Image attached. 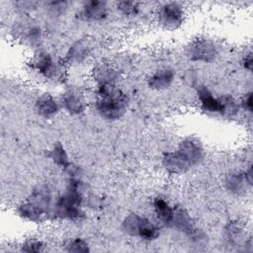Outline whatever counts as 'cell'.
Segmentation results:
<instances>
[{"mask_svg": "<svg viewBox=\"0 0 253 253\" xmlns=\"http://www.w3.org/2000/svg\"><path fill=\"white\" fill-rule=\"evenodd\" d=\"M239 102V107L240 111H243L246 114L251 115L252 114V109H253V104H252V92L248 91L243 96L241 97Z\"/></svg>", "mask_w": 253, "mask_h": 253, "instance_id": "cb8c5ba5", "label": "cell"}, {"mask_svg": "<svg viewBox=\"0 0 253 253\" xmlns=\"http://www.w3.org/2000/svg\"><path fill=\"white\" fill-rule=\"evenodd\" d=\"M176 71L171 66H161L151 72L147 79V86L154 91L169 89L175 82Z\"/></svg>", "mask_w": 253, "mask_h": 253, "instance_id": "4fadbf2b", "label": "cell"}, {"mask_svg": "<svg viewBox=\"0 0 253 253\" xmlns=\"http://www.w3.org/2000/svg\"><path fill=\"white\" fill-rule=\"evenodd\" d=\"M116 9L126 18H135L141 12V5L134 1H120L116 4Z\"/></svg>", "mask_w": 253, "mask_h": 253, "instance_id": "7402d4cb", "label": "cell"}, {"mask_svg": "<svg viewBox=\"0 0 253 253\" xmlns=\"http://www.w3.org/2000/svg\"><path fill=\"white\" fill-rule=\"evenodd\" d=\"M252 185V167L230 172L225 178V187L233 195L243 196Z\"/></svg>", "mask_w": 253, "mask_h": 253, "instance_id": "8fae6325", "label": "cell"}, {"mask_svg": "<svg viewBox=\"0 0 253 253\" xmlns=\"http://www.w3.org/2000/svg\"><path fill=\"white\" fill-rule=\"evenodd\" d=\"M53 202L47 190H36L27 200L18 205L16 212L23 220L40 223L51 218Z\"/></svg>", "mask_w": 253, "mask_h": 253, "instance_id": "3957f363", "label": "cell"}, {"mask_svg": "<svg viewBox=\"0 0 253 253\" xmlns=\"http://www.w3.org/2000/svg\"><path fill=\"white\" fill-rule=\"evenodd\" d=\"M36 113L43 119H53L62 110L59 98L49 93L41 94L34 104Z\"/></svg>", "mask_w": 253, "mask_h": 253, "instance_id": "5bb4252c", "label": "cell"}, {"mask_svg": "<svg viewBox=\"0 0 253 253\" xmlns=\"http://www.w3.org/2000/svg\"><path fill=\"white\" fill-rule=\"evenodd\" d=\"M89 54V43L84 40H80L75 42L72 45H70L63 60L66 63V65H79L88 58Z\"/></svg>", "mask_w": 253, "mask_h": 253, "instance_id": "ac0fdd59", "label": "cell"}, {"mask_svg": "<svg viewBox=\"0 0 253 253\" xmlns=\"http://www.w3.org/2000/svg\"><path fill=\"white\" fill-rule=\"evenodd\" d=\"M218 55L216 44L206 38H199L190 42L187 46V57L194 62L209 63L213 61Z\"/></svg>", "mask_w": 253, "mask_h": 253, "instance_id": "ba28073f", "label": "cell"}, {"mask_svg": "<svg viewBox=\"0 0 253 253\" xmlns=\"http://www.w3.org/2000/svg\"><path fill=\"white\" fill-rule=\"evenodd\" d=\"M92 79L95 85L101 84H118L120 72L111 63L98 62L91 71Z\"/></svg>", "mask_w": 253, "mask_h": 253, "instance_id": "e0dca14e", "label": "cell"}, {"mask_svg": "<svg viewBox=\"0 0 253 253\" xmlns=\"http://www.w3.org/2000/svg\"><path fill=\"white\" fill-rule=\"evenodd\" d=\"M156 19L162 29L174 32L184 25L186 11L179 2H165L157 8Z\"/></svg>", "mask_w": 253, "mask_h": 253, "instance_id": "8992f818", "label": "cell"}, {"mask_svg": "<svg viewBox=\"0 0 253 253\" xmlns=\"http://www.w3.org/2000/svg\"><path fill=\"white\" fill-rule=\"evenodd\" d=\"M176 150L192 168L199 165L205 157V148L202 142L198 138L192 136L180 140Z\"/></svg>", "mask_w": 253, "mask_h": 253, "instance_id": "30bf717a", "label": "cell"}, {"mask_svg": "<svg viewBox=\"0 0 253 253\" xmlns=\"http://www.w3.org/2000/svg\"><path fill=\"white\" fill-rule=\"evenodd\" d=\"M59 101L61 109L72 116L82 115L88 107L85 95L75 87L66 88L62 92Z\"/></svg>", "mask_w": 253, "mask_h": 253, "instance_id": "9c48e42d", "label": "cell"}, {"mask_svg": "<svg viewBox=\"0 0 253 253\" xmlns=\"http://www.w3.org/2000/svg\"><path fill=\"white\" fill-rule=\"evenodd\" d=\"M47 250V244L41 238L38 237H28L26 238L19 247V251L21 252H29V253H38L44 252Z\"/></svg>", "mask_w": 253, "mask_h": 253, "instance_id": "44dd1931", "label": "cell"}, {"mask_svg": "<svg viewBox=\"0 0 253 253\" xmlns=\"http://www.w3.org/2000/svg\"><path fill=\"white\" fill-rule=\"evenodd\" d=\"M110 13L107 2L99 0H90L82 4L78 16L80 20L87 23H101L105 21Z\"/></svg>", "mask_w": 253, "mask_h": 253, "instance_id": "7c38bea8", "label": "cell"}, {"mask_svg": "<svg viewBox=\"0 0 253 253\" xmlns=\"http://www.w3.org/2000/svg\"><path fill=\"white\" fill-rule=\"evenodd\" d=\"M63 250L66 252L85 253L90 251V245L86 239L77 236L66 240L63 246Z\"/></svg>", "mask_w": 253, "mask_h": 253, "instance_id": "603a6c76", "label": "cell"}, {"mask_svg": "<svg viewBox=\"0 0 253 253\" xmlns=\"http://www.w3.org/2000/svg\"><path fill=\"white\" fill-rule=\"evenodd\" d=\"M15 29V35L18 36L19 40H21L24 43L29 44L30 46L39 45L42 40V30L37 25L19 23Z\"/></svg>", "mask_w": 253, "mask_h": 253, "instance_id": "d6986e66", "label": "cell"}, {"mask_svg": "<svg viewBox=\"0 0 253 253\" xmlns=\"http://www.w3.org/2000/svg\"><path fill=\"white\" fill-rule=\"evenodd\" d=\"M252 62H253V60H252V52L249 51L248 53H246L243 56V58L241 60V63H242V66H243L244 69H246L247 71L251 72V70H252Z\"/></svg>", "mask_w": 253, "mask_h": 253, "instance_id": "d4e9b609", "label": "cell"}, {"mask_svg": "<svg viewBox=\"0 0 253 253\" xmlns=\"http://www.w3.org/2000/svg\"><path fill=\"white\" fill-rule=\"evenodd\" d=\"M129 98L119 84L95 85L93 108L106 121L122 119L128 109Z\"/></svg>", "mask_w": 253, "mask_h": 253, "instance_id": "6da1fadb", "label": "cell"}, {"mask_svg": "<svg viewBox=\"0 0 253 253\" xmlns=\"http://www.w3.org/2000/svg\"><path fill=\"white\" fill-rule=\"evenodd\" d=\"M49 157L54 164L62 169L66 168L70 163L69 155L61 142H55L49 150Z\"/></svg>", "mask_w": 253, "mask_h": 253, "instance_id": "ffe728a7", "label": "cell"}, {"mask_svg": "<svg viewBox=\"0 0 253 253\" xmlns=\"http://www.w3.org/2000/svg\"><path fill=\"white\" fill-rule=\"evenodd\" d=\"M123 231L141 241L152 242L160 236V225L149 217L137 212H130L122 221Z\"/></svg>", "mask_w": 253, "mask_h": 253, "instance_id": "5b68a950", "label": "cell"}, {"mask_svg": "<svg viewBox=\"0 0 253 253\" xmlns=\"http://www.w3.org/2000/svg\"><path fill=\"white\" fill-rule=\"evenodd\" d=\"M67 185L53 202L51 219L65 221H81L85 212L83 205L85 201L82 179H67Z\"/></svg>", "mask_w": 253, "mask_h": 253, "instance_id": "7a4b0ae2", "label": "cell"}, {"mask_svg": "<svg viewBox=\"0 0 253 253\" xmlns=\"http://www.w3.org/2000/svg\"><path fill=\"white\" fill-rule=\"evenodd\" d=\"M161 164L166 173L174 176L184 175L192 169L176 149L165 152L161 158Z\"/></svg>", "mask_w": 253, "mask_h": 253, "instance_id": "9a60e30c", "label": "cell"}, {"mask_svg": "<svg viewBox=\"0 0 253 253\" xmlns=\"http://www.w3.org/2000/svg\"><path fill=\"white\" fill-rule=\"evenodd\" d=\"M152 211L156 222L160 226L172 228L174 205H171L167 199L157 196L152 201Z\"/></svg>", "mask_w": 253, "mask_h": 253, "instance_id": "2e32d148", "label": "cell"}, {"mask_svg": "<svg viewBox=\"0 0 253 253\" xmlns=\"http://www.w3.org/2000/svg\"><path fill=\"white\" fill-rule=\"evenodd\" d=\"M31 70L42 80L51 83H62L66 74V63L46 50H37L29 62Z\"/></svg>", "mask_w": 253, "mask_h": 253, "instance_id": "277c9868", "label": "cell"}, {"mask_svg": "<svg viewBox=\"0 0 253 253\" xmlns=\"http://www.w3.org/2000/svg\"><path fill=\"white\" fill-rule=\"evenodd\" d=\"M196 94L201 110L210 116H216L223 118L224 115V101L223 95L216 96L206 85L199 84L196 87Z\"/></svg>", "mask_w": 253, "mask_h": 253, "instance_id": "52a82bcc", "label": "cell"}]
</instances>
